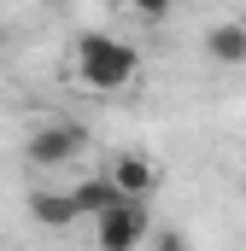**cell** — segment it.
Listing matches in <instances>:
<instances>
[{"label":"cell","instance_id":"1","mask_svg":"<svg viewBox=\"0 0 246 251\" xmlns=\"http://www.w3.org/2000/svg\"><path fill=\"white\" fill-rule=\"evenodd\" d=\"M135 70H141V53L118 41V35H106V29H88L82 41H76V76L94 88V94H118L135 82Z\"/></svg>","mask_w":246,"mask_h":251},{"label":"cell","instance_id":"2","mask_svg":"<svg viewBox=\"0 0 246 251\" xmlns=\"http://www.w3.org/2000/svg\"><path fill=\"white\" fill-rule=\"evenodd\" d=\"M88 152V128L59 117V123H41L30 140H24V158L35 164V170H64V164H76Z\"/></svg>","mask_w":246,"mask_h":251},{"label":"cell","instance_id":"3","mask_svg":"<svg viewBox=\"0 0 246 251\" xmlns=\"http://www.w3.org/2000/svg\"><path fill=\"white\" fill-rule=\"evenodd\" d=\"M147 199H112L100 216H94V240H100V251H135L141 240H147Z\"/></svg>","mask_w":246,"mask_h":251},{"label":"cell","instance_id":"4","mask_svg":"<svg viewBox=\"0 0 246 251\" xmlns=\"http://www.w3.org/2000/svg\"><path fill=\"white\" fill-rule=\"evenodd\" d=\"M112 187L123 193V199H153V187H158V170H153V158H141V152H123V158H112Z\"/></svg>","mask_w":246,"mask_h":251},{"label":"cell","instance_id":"5","mask_svg":"<svg viewBox=\"0 0 246 251\" xmlns=\"http://www.w3.org/2000/svg\"><path fill=\"white\" fill-rule=\"evenodd\" d=\"M205 59L223 64V70H241L246 64V24L241 18H223V24L205 29Z\"/></svg>","mask_w":246,"mask_h":251},{"label":"cell","instance_id":"6","mask_svg":"<svg viewBox=\"0 0 246 251\" xmlns=\"http://www.w3.org/2000/svg\"><path fill=\"white\" fill-rule=\"evenodd\" d=\"M30 216H35L41 228H70V222H82L76 204H70V193H30Z\"/></svg>","mask_w":246,"mask_h":251},{"label":"cell","instance_id":"7","mask_svg":"<svg viewBox=\"0 0 246 251\" xmlns=\"http://www.w3.org/2000/svg\"><path fill=\"white\" fill-rule=\"evenodd\" d=\"M112 199H123V193L112 187V176H88V181H76V187H70V204H76V216H100Z\"/></svg>","mask_w":246,"mask_h":251},{"label":"cell","instance_id":"8","mask_svg":"<svg viewBox=\"0 0 246 251\" xmlns=\"http://www.w3.org/2000/svg\"><path fill=\"white\" fill-rule=\"evenodd\" d=\"M170 6H176V0H129V12H141L147 24H158V18H164Z\"/></svg>","mask_w":246,"mask_h":251},{"label":"cell","instance_id":"9","mask_svg":"<svg viewBox=\"0 0 246 251\" xmlns=\"http://www.w3.org/2000/svg\"><path fill=\"white\" fill-rule=\"evenodd\" d=\"M100 6H129V0H100Z\"/></svg>","mask_w":246,"mask_h":251}]
</instances>
